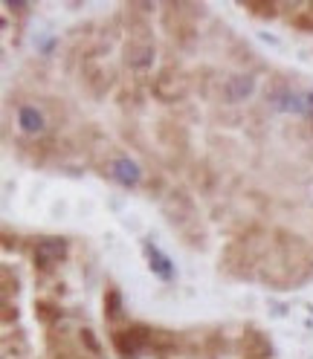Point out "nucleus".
<instances>
[{"instance_id": "obj_1", "label": "nucleus", "mask_w": 313, "mask_h": 359, "mask_svg": "<svg viewBox=\"0 0 313 359\" xmlns=\"http://www.w3.org/2000/svg\"><path fill=\"white\" fill-rule=\"evenodd\" d=\"M151 345H154V330L145 325H131V327L114 333V348L122 359H137Z\"/></svg>"}, {"instance_id": "obj_2", "label": "nucleus", "mask_w": 313, "mask_h": 359, "mask_svg": "<svg viewBox=\"0 0 313 359\" xmlns=\"http://www.w3.org/2000/svg\"><path fill=\"white\" fill-rule=\"evenodd\" d=\"M267 102H270L281 114H299V116H313V93H299V90L290 87H276L267 93Z\"/></svg>"}, {"instance_id": "obj_3", "label": "nucleus", "mask_w": 313, "mask_h": 359, "mask_svg": "<svg viewBox=\"0 0 313 359\" xmlns=\"http://www.w3.org/2000/svg\"><path fill=\"white\" fill-rule=\"evenodd\" d=\"M67 258V241L64 238H44L41 243H35V252H32V261L38 269H53L58 261Z\"/></svg>"}, {"instance_id": "obj_4", "label": "nucleus", "mask_w": 313, "mask_h": 359, "mask_svg": "<svg viewBox=\"0 0 313 359\" xmlns=\"http://www.w3.org/2000/svg\"><path fill=\"white\" fill-rule=\"evenodd\" d=\"M142 252H145V261H148L151 273H154L156 278H163V281H174V276H177L174 261L160 250V246L151 243V241H145V243H142Z\"/></svg>"}, {"instance_id": "obj_5", "label": "nucleus", "mask_w": 313, "mask_h": 359, "mask_svg": "<svg viewBox=\"0 0 313 359\" xmlns=\"http://www.w3.org/2000/svg\"><path fill=\"white\" fill-rule=\"evenodd\" d=\"M110 174H114V180L116 183H122V186H137L140 183V177H142V171H140V165L131 160V156H116L114 163H110Z\"/></svg>"}, {"instance_id": "obj_6", "label": "nucleus", "mask_w": 313, "mask_h": 359, "mask_svg": "<svg viewBox=\"0 0 313 359\" xmlns=\"http://www.w3.org/2000/svg\"><path fill=\"white\" fill-rule=\"evenodd\" d=\"M18 125L24 133H41L44 130V116L38 114V107L32 104H20L18 107Z\"/></svg>"}, {"instance_id": "obj_7", "label": "nucleus", "mask_w": 313, "mask_h": 359, "mask_svg": "<svg viewBox=\"0 0 313 359\" xmlns=\"http://www.w3.org/2000/svg\"><path fill=\"white\" fill-rule=\"evenodd\" d=\"M244 351H247V359H270L273 356V348L270 342L264 339L261 333H247V342H244Z\"/></svg>"}, {"instance_id": "obj_8", "label": "nucleus", "mask_w": 313, "mask_h": 359, "mask_svg": "<svg viewBox=\"0 0 313 359\" xmlns=\"http://www.w3.org/2000/svg\"><path fill=\"white\" fill-rule=\"evenodd\" d=\"M253 90H255V81H253L250 76H235V79L227 84V99H229V102H241V99H247Z\"/></svg>"}, {"instance_id": "obj_9", "label": "nucleus", "mask_w": 313, "mask_h": 359, "mask_svg": "<svg viewBox=\"0 0 313 359\" xmlns=\"http://www.w3.org/2000/svg\"><path fill=\"white\" fill-rule=\"evenodd\" d=\"M122 313H125L122 293H119L116 287H110L107 293H105V316H107L110 322H116V319H122Z\"/></svg>"}, {"instance_id": "obj_10", "label": "nucleus", "mask_w": 313, "mask_h": 359, "mask_svg": "<svg viewBox=\"0 0 313 359\" xmlns=\"http://www.w3.org/2000/svg\"><path fill=\"white\" fill-rule=\"evenodd\" d=\"M154 61V47H148V43H142V47H131L128 50V64L131 67H148Z\"/></svg>"}, {"instance_id": "obj_11", "label": "nucleus", "mask_w": 313, "mask_h": 359, "mask_svg": "<svg viewBox=\"0 0 313 359\" xmlns=\"http://www.w3.org/2000/svg\"><path fill=\"white\" fill-rule=\"evenodd\" d=\"M79 339H81V345L91 351L93 356H102V345H99V339H96V333H93V330H81V333H79Z\"/></svg>"}, {"instance_id": "obj_12", "label": "nucleus", "mask_w": 313, "mask_h": 359, "mask_svg": "<svg viewBox=\"0 0 313 359\" xmlns=\"http://www.w3.org/2000/svg\"><path fill=\"white\" fill-rule=\"evenodd\" d=\"M35 310H38V313H44L41 319H47V322H53V319L58 316V307H53V304H47V302H38V304H35Z\"/></svg>"}, {"instance_id": "obj_13", "label": "nucleus", "mask_w": 313, "mask_h": 359, "mask_svg": "<svg viewBox=\"0 0 313 359\" xmlns=\"http://www.w3.org/2000/svg\"><path fill=\"white\" fill-rule=\"evenodd\" d=\"M247 9H250V12H261V18H273V12H276L273 4H253V0L247 4Z\"/></svg>"}, {"instance_id": "obj_14", "label": "nucleus", "mask_w": 313, "mask_h": 359, "mask_svg": "<svg viewBox=\"0 0 313 359\" xmlns=\"http://www.w3.org/2000/svg\"><path fill=\"white\" fill-rule=\"evenodd\" d=\"M293 24L299 27V29H313V12H305V15H299Z\"/></svg>"}, {"instance_id": "obj_15", "label": "nucleus", "mask_w": 313, "mask_h": 359, "mask_svg": "<svg viewBox=\"0 0 313 359\" xmlns=\"http://www.w3.org/2000/svg\"><path fill=\"white\" fill-rule=\"evenodd\" d=\"M6 6H9L12 12H27V9H29L27 4H20V0H6Z\"/></svg>"}]
</instances>
